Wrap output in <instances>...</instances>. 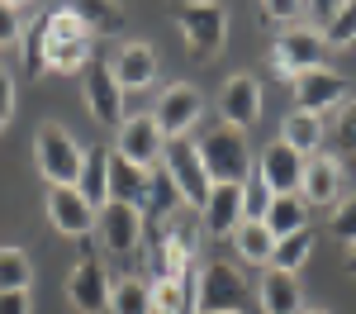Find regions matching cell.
Masks as SVG:
<instances>
[{"label":"cell","mask_w":356,"mask_h":314,"mask_svg":"<svg viewBox=\"0 0 356 314\" xmlns=\"http://www.w3.org/2000/svg\"><path fill=\"white\" fill-rule=\"evenodd\" d=\"M162 167H166V176L176 181L181 200H191V205L204 210V200H209V191H214V181H209L204 162H200L195 143L191 139H171V143H166V152H162Z\"/></svg>","instance_id":"5b68a950"},{"label":"cell","mask_w":356,"mask_h":314,"mask_svg":"<svg viewBox=\"0 0 356 314\" xmlns=\"http://www.w3.org/2000/svg\"><path fill=\"white\" fill-rule=\"evenodd\" d=\"M304 10L295 5V0H271V5H261L257 10V24L261 29H271V24H290V19H300Z\"/></svg>","instance_id":"d590c367"},{"label":"cell","mask_w":356,"mask_h":314,"mask_svg":"<svg viewBox=\"0 0 356 314\" xmlns=\"http://www.w3.org/2000/svg\"><path fill=\"white\" fill-rule=\"evenodd\" d=\"M152 290V314H195V285L191 276H152L147 281Z\"/></svg>","instance_id":"cb8c5ba5"},{"label":"cell","mask_w":356,"mask_h":314,"mask_svg":"<svg viewBox=\"0 0 356 314\" xmlns=\"http://www.w3.org/2000/svg\"><path fill=\"white\" fill-rule=\"evenodd\" d=\"M48 67L53 72L90 67V29L76 19V10H53L48 15Z\"/></svg>","instance_id":"277c9868"},{"label":"cell","mask_w":356,"mask_h":314,"mask_svg":"<svg viewBox=\"0 0 356 314\" xmlns=\"http://www.w3.org/2000/svg\"><path fill=\"white\" fill-rule=\"evenodd\" d=\"M110 272L100 267V257H81L67 276V300L76 305L81 314H110Z\"/></svg>","instance_id":"30bf717a"},{"label":"cell","mask_w":356,"mask_h":314,"mask_svg":"<svg viewBox=\"0 0 356 314\" xmlns=\"http://www.w3.org/2000/svg\"><path fill=\"white\" fill-rule=\"evenodd\" d=\"M200 110H204V100H200V91L186 81L166 86L162 100H157V110H152V119H157V134H162L166 143L171 139H186L195 129V119H200Z\"/></svg>","instance_id":"9c48e42d"},{"label":"cell","mask_w":356,"mask_h":314,"mask_svg":"<svg viewBox=\"0 0 356 314\" xmlns=\"http://www.w3.org/2000/svg\"><path fill=\"white\" fill-rule=\"evenodd\" d=\"M19 33H24V10H19V5H5V0H0V48L19 43Z\"/></svg>","instance_id":"8d00e7d4"},{"label":"cell","mask_w":356,"mask_h":314,"mask_svg":"<svg viewBox=\"0 0 356 314\" xmlns=\"http://www.w3.org/2000/svg\"><path fill=\"white\" fill-rule=\"evenodd\" d=\"M342 186H347V171H342L337 157H328V152L304 157L300 200H309V205H337V200H342Z\"/></svg>","instance_id":"2e32d148"},{"label":"cell","mask_w":356,"mask_h":314,"mask_svg":"<svg viewBox=\"0 0 356 314\" xmlns=\"http://www.w3.org/2000/svg\"><path fill=\"white\" fill-rule=\"evenodd\" d=\"M162 152H166V139L157 134V119L152 114H129L124 129H119V157L143 171H152L162 162Z\"/></svg>","instance_id":"7c38bea8"},{"label":"cell","mask_w":356,"mask_h":314,"mask_svg":"<svg viewBox=\"0 0 356 314\" xmlns=\"http://www.w3.org/2000/svg\"><path fill=\"white\" fill-rule=\"evenodd\" d=\"M200 214H204V228H209L214 238L238 233V228H243V186H214Z\"/></svg>","instance_id":"ac0fdd59"},{"label":"cell","mask_w":356,"mask_h":314,"mask_svg":"<svg viewBox=\"0 0 356 314\" xmlns=\"http://www.w3.org/2000/svg\"><path fill=\"white\" fill-rule=\"evenodd\" d=\"M257 176H261V186L271 191V196H300V181H304V157L295 148H285V143L275 139L266 152H261V162H257Z\"/></svg>","instance_id":"5bb4252c"},{"label":"cell","mask_w":356,"mask_h":314,"mask_svg":"<svg viewBox=\"0 0 356 314\" xmlns=\"http://www.w3.org/2000/svg\"><path fill=\"white\" fill-rule=\"evenodd\" d=\"M280 143L285 148H295V152H318V143H323V119L318 114H285V124H280Z\"/></svg>","instance_id":"484cf974"},{"label":"cell","mask_w":356,"mask_h":314,"mask_svg":"<svg viewBox=\"0 0 356 314\" xmlns=\"http://www.w3.org/2000/svg\"><path fill=\"white\" fill-rule=\"evenodd\" d=\"M110 205L147 210V171L124 162L119 152H110Z\"/></svg>","instance_id":"44dd1931"},{"label":"cell","mask_w":356,"mask_h":314,"mask_svg":"<svg viewBox=\"0 0 356 314\" xmlns=\"http://www.w3.org/2000/svg\"><path fill=\"white\" fill-rule=\"evenodd\" d=\"M347 100V81L332 72V67H314V72H304V77H295V105H300V114H323L337 110Z\"/></svg>","instance_id":"4fadbf2b"},{"label":"cell","mask_w":356,"mask_h":314,"mask_svg":"<svg viewBox=\"0 0 356 314\" xmlns=\"http://www.w3.org/2000/svg\"><path fill=\"white\" fill-rule=\"evenodd\" d=\"M29 276H33L29 257L19 248H0V290H29Z\"/></svg>","instance_id":"1f68e13d"},{"label":"cell","mask_w":356,"mask_h":314,"mask_svg":"<svg viewBox=\"0 0 356 314\" xmlns=\"http://www.w3.org/2000/svg\"><path fill=\"white\" fill-rule=\"evenodd\" d=\"M0 314H29V290H0Z\"/></svg>","instance_id":"ab89813d"},{"label":"cell","mask_w":356,"mask_h":314,"mask_svg":"<svg viewBox=\"0 0 356 314\" xmlns=\"http://www.w3.org/2000/svg\"><path fill=\"white\" fill-rule=\"evenodd\" d=\"M76 191H81V200L90 210H105L110 205V148H86Z\"/></svg>","instance_id":"7402d4cb"},{"label":"cell","mask_w":356,"mask_h":314,"mask_svg":"<svg viewBox=\"0 0 356 314\" xmlns=\"http://www.w3.org/2000/svg\"><path fill=\"white\" fill-rule=\"evenodd\" d=\"M33 157H38V171L53 181V186H76L81 181V162L86 152L72 143V134L62 124H43L33 134Z\"/></svg>","instance_id":"3957f363"},{"label":"cell","mask_w":356,"mask_h":314,"mask_svg":"<svg viewBox=\"0 0 356 314\" xmlns=\"http://www.w3.org/2000/svg\"><path fill=\"white\" fill-rule=\"evenodd\" d=\"M309 253H314V233H309V228H300V233H290V238H280V243H275L271 267L295 272V267H304V262H309Z\"/></svg>","instance_id":"4dcf8cb0"},{"label":"cell","mask_w":356,"mask_h":314,"mask_svg":"<svg viewBox=\"0 0 356 314\" xmlns=\"http://www.w3.org/2000/svg\"><path fill=\"white\" fill-rule=\"evenodd\" d=\"M95 233L105 243V253H134L143 243V210H129V205H105L95 210Z\"/></svg>","instance_id":"9a60e30c"},{"label":"cell","mask_w":356,"mask_h":314,"mask_svg":"<svg viewBox=\"0 0 356 314\" xmlns=\"http://www.w3.org/2000/svg\"><path fill=\"white\" fill-rule=\"evenodd\" d=\"M261 224L271 228V238L280 243V238H290V233L309 228V205H304L300 196H271L266 214H261Z\"/></svg>","instance_id":"603a6c76"},{"label":"cell","mask_w":356,"mask_h":314,"mask_svg":"<svg viewBox=\"0 0 356 314\" xmlns=\"http://www.w3.org/2000/svg\"><path fill=\"white\" fill-rule=\"evenodd\" d=\"M337 143H342V152L356 157V100H347V110L337 114Z\"/></svg>","instance_id":"74e56055"},{"label":"cell","mask_w":356,"mask_h":314,"mask_svg":"<svg viewBox=\"0 0 356 314\" xmlns=\"http://www.w3.org/2000/svg\"><path fill=\"white\" fill-rule=\"evenodd\" d=\"M261 119V81L252 77V72H238V77H228L219 91V124H233V129H252Z\"/></svg>","instance_id":"8fae6325"},{"label":"cell","mask_w":356,"mask_h":314,"mask_svg":"<svg viewBox=\"0 0 356 314\" xmlns=\"http://www.w3.org/2000/svg\"><path fill=\"white\" fill-rule=\"evenodd\" d=\"M195 152L209 171L214 186H243L252 176V148H247V134L233 129V124H209L200 139H195Z\"/></svg>","instance_id":"6da1fadb"},{"label":"cell","mask_w":356,"mask_h":314,"mask_svg":"<svg viewBox=\"0 0 356 314\" xmlns=\"http://www.w3.org/2000/svg\"><path fill=\"white\" fill-rule=\"evenodd\" d=\"M10 114H15V77H10V72H5V62H0V134H5Z\"/></svg>","instance_id":"f35d334b"},{"label":"cell","mask_w":356,"mask_h":314,"mask_svg":"<svg viewBox=\"0 0 356 314\" xmlns=\"http://www.w3.org/2000/svg\"><path fill=\"white\" fill-rule=\"evenodd\" d=\"M266 205H271V191L261 186V176H247L243 181V219H257V224H261Z\"/></svg>","instance_id":"836d02e7"},{"label":"cell","mask_w":356,"mask_h":314,"mask_svg":"<svg viewBox=\"0 0 356 314\" xmlns=\"http://www.w3.org/2000/svg\"><path fill=\"white\" fill-rule=\"evenodd\" d=\"M48 219H53V228L67 233V238L95 233V210L81 200L76 186H53V191H48Z\"/></svg>","instance_id":"e0dca14e"},{"label":"cell","mask_w":356,"mask_h":314,"mask_svg":"<svg viewBox=\"0 0 356 314\" xmlns=\"http://www.w3.org/2000/svg\"><path fill=\"white\" fill-rule=\"evenodd\" d=\"M176 24L186 33V43H191V57H200V62H209L223 48V38H228L223 5H181L176 10Z\"/></svg>","instance_id":"8992f818"},{"label":"cell","mask_w":356,"mask_h":314,"mask_svg":"<svg viewBox=\"0 0 356 314\" xmlns=\"http://www.w3.org/2000/svg\"><path fill=\"white\" fill-rule=\"evenodd\" d=\"M304 314H328V310H304Z\"/></svg>","instance_id":"b9f144b4"},{"label":"cell","mask_w":356,"mask_h":314,"mask_svg":"<svg viewBox=\"0 0 356 314\" xmlns=\"http://www.w3.org/2000/svg\"><path fill=\"white\" fill-rule=\"evenodd\" d=\"M76 19H81V24L90 29V38H95V33H119L124 10H119V5H105V0H81V5H76Z\"/></svg>","instance_id":"f546056e"},{"label":"cell","mask_w":356,"mask_h":314,"mask_svg":"<svg viewBox=\"0 0 356 314\" xmlns=\"http://www.w3.org/2000/svg\"><path fill=\"white\" fill-rule=\"evenodd\" d=\"M247 310V281L233 262H204L200 272V290H195V314H238Z\"/></svg>","instance_id":"7a4b0ae2"},{"label":"cell","mask_w":356,"mask_h":314,"mask_svg":"<svg viewBox=\"0 0 356 314\" xmlns=\"http://www.w3.org/2000/svg\"><path fill=\"white\" fill-rule=\"evenodd\" d=\"M238 238V253L247 257V262H266L271 267V253H275V238L266 224H257V219H243V228L233 233Z\"/></svg>","instance_id":"83f0119b"},{"label":"cell","mask_w":356,"mask_h":314,"mask_svg":"<svg viewBox=\"0 0 356 314\" xmlns=\"http://www.w3.org/2000/svg\"><path fill=\"white\" fill-rule=\"evenodd\" d=\"M110 67H114V81L124 86V91H143V86H152V77H157V53L147 43H124Z\"/></svg>","instance_id":"ffe728a7"},{"label":"cell","mask_w":356,"mask_h":314,"mask_svg":"<svg viewBox=\"0 0 356 314\" xmlns=\"http://www.w3.org/2000/svg\"><path fill=\"white\" fill-rule=\"evenodd\" d=\"M110 314H152V290H147V281H138V276L114 281V290H110Z\"/></svg>","instance_id":"4316f807"},{"label":"cell","mask_w":356,"mask_h":314,"mask_svg":"<svg viewBox=\"0 0 356 314\" xmlns=\"http://www.w3.org/2000/svg\"><path fill=\"white\" fill-rule=\"evenodd\" d=\"M347 272L356 276V248H347Z\"/></svg>","instance_id":"60d3db41"},{"label":"cell","mask_w":356,"mask_h":314,"mask_svg":"<svg viewBox=\"0 0 356 314\" xmlns=\"http://www.w3.org/2000/svg\"><path fill=\"white\" fill-rule=\"evenodd\" d=\"M19 67H24V77H43L48 72V15H38L33 24L19 33Z\"/></svg>","instance_id":"d4e9b609"},{"label":"cell","mask_w":356,"mask_h":314,"mask_svg":"<svg viewBox=\"0 0 356 314\" xmlns=\"http://www.w3.org/2000/svg\"><path fill=\"white\" fill-rule=\"evenodd\" d=\"M261 314H304V290L295 272L266 267V276H261Z\"/></svg>","instance_id":"d6986e66"},{"label":"cell","mask_w":356,"mask_h":314,"mask_svg":"<svg viewBox=\"0 0 356 314\" xmlns=\"http://www.w3.org/2000/svg\"><path fill=\"white\" fill-rule=\"evenodd\" d=\"M86 105L105 129H124V86L114 81V67L105 57H90L86 67Z\"/></svg>","instance_id":"ba28073f"},{"label":"cell","mask_w":356,"mask_h":314,"mask_svg":"<svg viewBox=\"0 0 356 314\" xmlns=\"http://www.w3.org/2000/svg\"><path fill=\"white\" fill-rule=\"evenodd\" d=\"M352 38H356V0L342 5V10L332 15V24L323 29V43H328V48H347Z\"/></svg>","instance_id":"d6a6232c"},{"label":"cell","mask_w":356,"mask_h":314,"mask_svg":"<svg viewBox=\"0 0 356 314\" xmlns=\"http://www.w3.org/2000/svg\"><path fill=\"white\" fill-rule=\"evenodd\" d=\"M176 205H181V191H176V181L166 176V167L147 171V214H152V219H166Z\"/></svg>","instance_id":"f1b7e54d"},{"label":"cell","mask_w":356,"mask_h":314,"mask_svg":"<svg viewBox=\"0 0 356 314\" xmlns=\"http://www.w3.org/2000/svg\"><path fill=\"white\" fill-rule=\"evenodd\" d=\"M332 233H337L347 248H356V196L332 205Z\"/></svg>","instance_id":"e575fe53"},{"label":"cell","mask_w":356,"mask_h":314,"mask_svg":"<svg viewBox=\"0 0 356 314\" xmlns=\"http://www.w3.org/2000/svg\"><path fill=\"white\" fill-rule=\"evenodd\" d=\"M323 53H328L323 33H314V29H285V33L275 38V48H271V67L285 81H295L304 72L323 67Z\"/></svg>","instance_id":"52a82bcc"}]
</instances>
